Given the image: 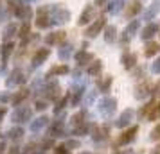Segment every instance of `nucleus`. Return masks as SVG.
Listing matches in <instances>:
<instances>
[{
	"label": "nucleus",
	"mask_w": 160,
	"mask_h": 154,
	"mask_svg": "<svg viewBox=\"0 0 160 154\" xmlns=\"http://www.w3.org/2000/svg\"><path fill=\"white\" fill-rule=\"evenodd\" d=\"M49 15H51V22L52 23H67L70 20V13L61 6H52L49 9Z\"/></svg>",
	"instance_id": "obj_1"
},
{
	"label": "nucleus",
	"mask_w": 160,
	"mask_h": 154,
	"mask_svg": "<svg viewBox=\"0 0 160 154\" xmlns=\"http://www.w3.org/2000/svg\"><path fill=\"white\" fill-rule=\"evenodd\" d=\"M115 108H117V99H113V97H106L99 102V111L104 117H110L115 111Z\"/></svg>",
	"instance_id": "obj_2"
},
{
	"label": "nucleus",
	"mask_w": 160,
	"mask_h": 154,
	"mask_svg": "<svg viewBox=\"0 0 160 154\" xmlns=\"http://www.w3.org/2000/svg\"><path fill=\"white\" fill-rule=\"evenodd\" d=\"M31 118H32V110H31V108H27V106H22V108H18V110L13 113V120H15L16 124L29 122Z\"/></svg>",
	"instance_id": "obj_3"
},
{
	"label": "nucleus",
	"mask_w": 160,
	"mask_h": 154,
	"mask_svg": "<svg viewBox=\"0 0 160 154\" xmlns=\"http://www.w3.org/2000/svg\"><path fill=\"white\" fill-rule=\"evenodd\" d=\"M49 25H52L49 9L47 7H40L38 9V16H36V27L38 29H47Z\"/></svg>",
	"instance_id": "obj_4"
},
{
	"label": "nucleus",
	"mask_w": 160,
	"mask_h": 154,
	"mask_svg": "<svg viewBox=\"0 0 160 154\" xmlns=\"http://www.w3.org/2000/svg\"><path fill=\"white\" fill-rule=\"evenodd\" d=\"M104 23H106V20H104L102 16H101V18H97V20H95V22H94V23H92V25H90V27L87 29L85 36H87V38H95V36H97V34H99V32L102 30Z\"/></svg>",
	"instance_id": "obj_5"
},
{
	"label": "nucleus",
	"mask_w": 160,
	"mask_h": 154,
	"mask_svg": "<svg viewBox=\"0 0 160 154\" xmlns=\"http://www.w3.org/2000/svg\"><path fill=\"white\" fill-rule=\"evenodd\" d=\"M49 56H51V50H49V49H38L36 52H34V56H32V61H31V63H32V68H38V66L42 65V63H45V59L49 58Z\"/></svg>",
	"instance_id": "obj_6"
},
{
	"label": "nucleus",
	"mask_w": 160,
	"mask_h": 154,
	"mask_svg": "<svg viewBox=\"0 0 160 154\" xmlns=\"http://www.w3.org/2000/svg\"><path fill=\"white\" fill-rule=\"evenodd\" d=\"M133 117H135L133 110H124L122 113H121V117L115 120V125L119 127V129H122V127H126V125H130V124H131Z\"/></svg>",
	"instance_id": "obj_7"
},
{
	"label": "nucleus",
	"mask_w": 160,
	"mask_h": 154,
	"mask_svg": "<svg viewBox=\"0 0 160 154\" xmlns=\"http://www.w3.org/2000/svg\"><path fill=\"white\" fill-rule=\"evenodd\" d=\"M137 131H138V127L137 125H133L131 129H128L126 133H122V134L119 136V140H117V145H128V143H131V142L135 140Z\"/></svg>",
	"instance_id": "obj_8"
},
{
	"label": "nucleus",
	"mask_w": 160,
	"mask_h": 154,
	"mask_svg": "<svg viewBox=\"0 0 160 154\" xmlns=\"http://www.w3.org/2000/svg\"><path fill=\"white\" fill-rule=\"evenodd\" d=\"M23 82H25V75L22 70H13L8 79V86H20Z\"/></svg>",
	"instance_id": "obj_9"
},
{
	"label": "nucleus",
	"mask_w": 160,
	"mask_h": 154,
	"mask_svg": "<svg viewBox=\"0 0 160 154\" xmlns=\"http://www.w3.org/2000/svg\"><path fill=\"white\" fill-rule=\"evenodd\" d=\"M59 91H61V88H59V84L56 81H51L45 86V95H47V99H51V100H56L58 99Z\"/></svg>",
	"instance_id": "obj_10"
},
{
	"label": "nucleus",
	"mask_w": 160,
	"mask_h": 154,
	"mask_svg": "<svg viewBox=\"0 0 160 154\" xmlns=\"http://www.w3.org/2000/svg\"><path fill=\"white\" fill-rule=\"evenodd\" d=\"M158 30H160V27L157 25V23H148V25L144 27V30H142V34H140V36H142V40H144V41H148V40H151L153 36H157V32H158Z\"/></svg>",
	"instance_id": "obj_11"
},
{
	"label": "nucleus",
	"mask_w": 160,
	"mask_h": 154,
	"mask_svg": "<svg viewBox=\"0 0 160 154\" xmlns=\"http://www.w3.org/2000/svg\"><path fill=\"white\" fill-rule=\"evenodd\" d=\"M94 13H95L94 6H87V7L83 9V13H81V16H79V20H78V23H79V25H87V23L92 20Z\"/></svg>",
	"instance_id": "obj_12"
},
{
	"label": "nucleus",
	"mask_w": 160,
	"mask_h": 154,
	"mask_svg": "<svg viewBox=\"0 0 160 154\" xmlns=\"http://www.w3.org/2000/svg\"><path fill=\"white\" fill-rule=\"evenodd\" d=\"M49 134H51V138H56V136H63V134H65L63 120H56V122L51 125V129H49Z\"/></svg>",
	"instance_id": "obj_13"
},
{
	"label": "nucleus",
	"mask_w": 160,
	"mask_h": 154,
	"mask_svg": "<svg viewBox=\"0 0 160 154\" xmlns=\"http://www.w3.org/2000/svg\"><path fill=\"white\" fill-rule=\"evenodd\" d=\"M158 11H160V0H153V4H151L148 9H146L144 20H153L155 16L158 15Z\"/></svg>",
	"instance_id": "obj_14"
},
{
	"label": "nucleus",
	"mask_w": 160,
	"mask_h": 154,
	"mask_svg": "<svg viewBox=\"0 0 160 154\" xmlns=\"http://www.w3.org/2000/svg\"><path fill=\"white\" fill-rule=\"evenodd\" d=\"M61 40H65V32L63 30H58V32H51L45 36V43L47 45H58Z\"/></svg>",
	"instance_id": "obj_15"
},
{
	"label": "nucleus",
	"mask_w": 160,
	"mask_h": 154,
	"mask_svg": "<svg viewBox=\"0 0 160 154\" xmlns=\"http://www.w3.org/2000/svg\"><path fill=\"white\" fill-rule=\"evenodd\" d=\"M47 124H49V118L47 117H40V118H36V120L31 122V131L32 133H40L42 129L47 127Z\"/></svg>",
	"instance_id": "obj_16"
},
{
	"label": "nucleus",
	"mask_w": 160,
	"mask_h": 154,
	"mask_svg": "<svg viewBox=\"0 0 160 154\" xmlns=\"http://www.w3.org/2000/svg\"><path fill=\"white\" fill-rule=\"evenodd\" d=\"M15 49V43H11V41H6V43L0 47V58H2V63H6L11 56V52Z\"/></svg>",
	"instance_id": "obj_17"
},
{
	"label": "nucleus",
	"mask_w": 160,
	"mask_h": 154,
	"mask_svg": "<svg viewBox=\"0 0 160 154\" xmlns=\"http://www.w3.org/2000/svg\"><path fill=\"white\" fill-rule=\"evenodd\" d=\"M94 129V124H87V122H83V124L76 125L72 127V134H78V136H83V134H88V133Z\"/></svg>",
	"instance_id": "obj_18"
},
{
	"label": "nucleus",
	"mask_w": 160,
	"mask_h": 154,
	"mask_svg": "<svg viewBox=\"0 0 160 154\" xmlns=\"http://www.w3.org/2000/svg\"><path fill=\"white\" fill-rule=\"evenodd\" d=\"M83 91H85L83 86H72V95H70V104L72 106H78L79 104L81 97H83Z\"/></svg>",
	"instance_id": "obj_19"
},
{
	"label": "nucleus",
	"mask_w": 160,
	"mask_h": 154,
	"mask_svg": "<svg viewBox=\"0 0 160 154\" xmlns=\"http://www.w3.org/2000/svg\"><path fill=\"white\" fill-rule=\"evenodd\" d=\"M149 90H151V88H149V84H148V82L138 84L137 88H135V99H138V100H140V99H146V97L151 93Z\"/></svg>",
	"instance_id": "obj_20"
},
{
	"label": "nucleus",
	"mask_w": 160,
	"mask_h": 154,
	"mask_svg": "<svg viewBox=\"0 0 160 154\" xmlns=\"http://www.w3.org/2000/svg\"><path fill=\"white\" fill-rule=\"evenodd\" d=\"M90 61H92V54L87 50H79L76 54V63L78 65H90Z\"/></svg>",
	"instance_id": "obj_21"
},
{
	"label": "nucleus",
	"mask_w": 160,
	"mask_h": 154,
	"mask_svg": "<svg viewBox=\"0 0 160 154\" xmlns=\"http://www.w3.org/2000/svg\"><path fill=\"white\" fill-rule=\"evenodd\" d=\"M15 34H18V27H16V23H9L8 27L4 29V32H2V40H4V41H9Z\"/></svg>",
	"instance_id": "obj_22"
},
{
	"label": "nucleus",
	"mask_w": 160,
	"mask_h": 154,
	"mask_svg": "<svg viewBox=\"0 0 160 154\" xmlns=\"http://www.w3.org/2000/svg\"><path fill=\"white\" fill-rule=\"evenodd\" d=\"M135 63H137V56L135 54H130V52H126L122 56V65L126 70H131L133 66H135Z\"/></svg>",
	"instance_id": "obj_23"
},
{
	"label": "nucleus",
	"mask_w": 160,
	"mask_h": 154,
	"mask_svg": "<svg viewBox=\"0 0 160 154\" xmlns=\"http://www.w3.org/2000/svg\"><path fill=\"white\" fill-rule=\"evenodd\" d=\"M70 54H72V43H65V45H61V47H59L58 56H59L61 61H67V59L70 58Z\"/></svg>",
	"instance_id": "obj_24"
},
{
	"label": "nucleus",
	"mask_w": 160,
	"mask_h": 154,
	"mask_svg": "<svg viewBox=\"0 0 160 154\" xmlns=\"http://www.w3.org/2000/svg\"><path fill=\"white\" fill-rule=\"evenodd\" d=\"M160 52V45L155 43V41H149V43H146V49H144V56L146 58H151L155 54H158Z\"/></svg>",
	"instance_id": "obj_25"
},
{
	"label": "nucleus",
	"mask_w": 160,
	"mask_h": 154,
	"mask_svg": "<svg viewBox=\"0 0 160 154\" xmlns=\"http://www.w3.org/2000/svg\"><path fill=\"white\" fill-rule=\"evenodd\" d=\"M117 40V29L113 25H108L106 29H104V41L106 43H113Z\"/></svg>",
	"instance_id": "obj_26"
},
{
	"label": "nucleus",
	"mask_w": 160,
	"mask_h": 154,
	"mask_svg": "<svg viewBox=\"0 0 160 154\" xmlns=\"http://www.w3.org/2000/svg\"><path fill=\"white\" fill-rule=\"evenodd\" d=\"M124 7V0H112V4L108 6V13L110 15H117L121 13Z\"/></svg>",
	"instance_id": "obj_27"
},
{
	"label": "nucleus",
	"mask_w": 160,
	"mask_h": 154,
	"mask_svg": "<svg viewBox=\"0 0 160 154\" xmlns=\"http://www.w3.org/2000/svg\"><path fill=\"white\" fill-rule=\"evenodd\" d=\"M16 16H18L20 20H23V22H29L31 18H32V9H31V6H23Z\"/></svg>",
	"instance_id": "obj_28"
},
{
	"label": "nucleus",
	"mask_w": 160,
	"mask_h": 154,
	"mask_svg": "<svg viewBox=\"0 0 160 154\" xmlns=\"http://www.w3.org/2000/svg\"><path fill=\"white\" fill-rule=\"evenodd\" d=\"M101 68H102V63H101V61H92V63L88 65L87 72H88V75H99Z\"/></svg>",
	"instance_id": "obj_29"
},
{
	"label": "nucleus",
	"mask_w": 160,
	"mask_h": 154,
	"mask_svg": "<svg viewBox=\"0 0 160 154\" xmlns=\"http://www.w3.org/2000/svg\"><path fill=\"white\" fill-rule=\"evenodd\" d=\"M97 86H99V90H101L102 93H106V91H110V86H112V77H110V75H106V77H102V79H99V82H97Z\"/></svg>",
	"instance_id": "obj_30"
},
{
	"label": "nucleus",
	"mask_w": 160,
	"mask_h": 154,
	"mask_svg": "<svg viewBox=\"0 0 160 154\" xmlns=\"http://www.w3.org/2000/svg\"><path fill=\"white\" fill-rule=\"evenodd\" d=\"M68 72H70V70H68L67 65L54 66V68H51V72H49V77H54V75H65V73H68Z\"/></svg>",
	"instance_id": "obj_31"
},
{
	"label": "nucleus",
	"mask_w": 160,
	"mask_h": 154,
	"mask_svg": "<svg viewBox=\"0 0 160 154\" xmlns=\"http://www.w3.org/2000/svg\"><path fill=\"white\" fill-rule=\"evenodd\" d=\"M148 120H151V122L160 120V100H158V102H155L153 110L149 111V115H148Z\"/></svg>",
	"instance_id": "obj_32"
},
{
	"label": "nucleus",
	"mask_w": 160,
	"mask_h": 154,
	"mask_svg": "<svg viewBox=\"0 0 160 154\" xmlns=\"http://www.w3.org/2000/svg\"><path fill=\"white\" fill-rule=\"evenodd\" d=\"M8 136L11 140L18 142V140H22V136H23V129H22V127H13V129H9Z\"/></svg>",
	"instance_id": "obj_33"
},
{
	"label": "nucleus",
	"mask_w": 160,
	"mask_h": 154,
	"mask_svg": "<svg viewBox=\"0 0 160 154\" xmlns=\"http://www.w3.org/2000/svg\"><path fill=\"white\" fill-rule=\"evenodd\" d=\"M29 34H31V25H29V22H25V23L22 25V27L18 29V36L22 38L23 41H25V40L29 38Z\"/></svg>",
	"instance_id": "obj_34"
},
{
	"label": "nucleus",
	"mask_w": 160,
	"mask_h": 154,
	"mask_svg": "<svg viewBox=\"0 0 160 154\" xmlns=\"http://www.w3.org/2000/svg\"><path fill=\"white\" fill-rule=\"evenodd\" d=\"M153 106H155V100H151V102H148L146 106H142V108H140V111H138V117L146 118L148 115H149V111L153 110Z\"/></svg>",
	"instance_id": "obj_35"
},
{
	"label": "nucleus",
	"mask_w": 160,
	"mask_h": 154,
	"mask_svg": "<svg viewBox=\"0 0 160 154\" xmlns=\"http://www.w3.org/2000/svg\"><path fill=\"white\" fill-rule=\"evenodd\" d=\"M27 95H29V90H20V91H18V93H16L15 97H13V99H11V100H13V102L15 104H20L23 100V99H27Z\"/></svg>",
	"instance_id": "obj_36"
},
{
	"label": "nucleus",
	"mask_w": 160,
	"mask_h": 154,
	"mask_svg": "<svg viewBox=\"0 0 160 154\" xmlns=\"http://www.w3.org/2000/svg\"><path fill=\"white\" fill-rule=\"evenodd\" d=\"M8 4H9V7H11V11H13L15 15H18L20 9L23 7V4L20 2V0H8Z\"/></svg>",
	"instance_id": "obj_37"
},
{
	"label": "nucleus",
	"mask_w": 160,
	"mask_h": 154,
	"mask_svg": "<svg viewBox=\"0 0 160 154\" xmlns=\"http://www.w3.org/2000/svg\"><path fill=\"white\" fill-rule=\"evenodd\" d=\"M108 136V127L104 125V127H97L94 133V140H101V138H106Z\"/></svg>",
	"instance_id": "obj_38"
},
{
	"label": "nucleus",
	"mask_w": 160,
	"mask_h": 154,
	"mask_svg": "<svg viewBox=\"0 0 160 154\" xmlns=\"http://www.w3.org/2000/svg\"><path fill=\"white\" fill-rule=\"evenodd\" d=\"M85 117H87V111H79L78 115H74V117H72V127L83 124V118H85Z\"/></svg>",
	"instance_id": "obj_39"
},
{
	"label": "nucleus",
	"mask_w": 160,
	"mask_h": 154,
	"mask_svg": "<svg viewBox=\"0 0 160 154\" xmlns=\"http://www.w3.org/2000/svg\"><path fill=\"white\" fill-rule=\"evenodd\" d=\"M137 29H138V22H137V20H133V22L126 27V30H124V32H126L128 36H133V34L137 32Z\"/></svg>",
	"instance_id": "obj_40"
},
{
	"label": "nucleus",
	"mask_w": 160,
	"mask_h": 154,
	"mask_svg": "<svg viewBox=\"0 0 160 154\" xmlns=\"http://www.w3.org/2000/svg\"><path fill=\"white\" fill-rule=\"evenodd\" d=\"M140 11V4H138V0L135 2V4H131V7L128 9V18H131V16H135Z\"/></svg>",
	"instance_id": "obj_41"
},
{
	"label": "nucleus",
	"mask_w": 160,
	"mask_h": 154,
	"mask_svg": "<svg viewBox=\"0 0 160 154\" xmlns=\"http://www.w3.org/2000/svg\"><path fill=\"white\" fill-rule=\"evenodd\" d=\"M65 104H67V97H63V99H59L58 104H56V108H54V113L56 115H59V111H63V108H65Z\"/></svg>",
	"instance_id": "obj_42"
},
{
	"label": "nucleus",
	"mask_w": 160,
	"mask_h": 154,
	"mask_svg": "<svg viewBox=\"0 0 160 154\" xmlns=\"http://www.w3.org/2000/svg\"><path fill=\"white\" fill-rule=\"evenodd\" d=\"M149 138H151V140H160V125H157V127L151 131Z\"/></svg>",
	"instance_id": "obj_43"
},
{
	"label": "nucleus",
	"mask_w": 160,
	"mask_h": 154,
	"mask_svg": "<svg viewBox=\"0 0 160 154\" xmlns=\"http://www.w3.org/2000/svg\"><path fill=\"white\" fill-rule=\"evenodd\" d=\"M9 100H11V95H9L8 91H2V93H0V102L6 104V102H9Z\"/></svg>",
	"instance_id": "obj_44"
},
{
	"label": "nucleus",
	"mask_w": 160,
	"mask_h": 154,
	"mask_svg": "<svg viewBox=\"0 0 160 154\" xmlns=\"http://www.w3.org/2000/svg\"><path fill=\"white\" fill-rule=\"evenodd\" d=\"M8 18H9V13L6 11V9H0V23L8 22Z\"/></svg>",
	"instance_id": "obj_45"
},
{
	"label": "nucleus",
	"mask_w": 160,
	"mask_h": 154,
	"mask_svg": "<svg viewBox=\"0 0 160 154\" xmlns=\"http://www.w3.org/2000/svg\"><path fill=\"white\" fill-rule=\"evenodd\" d=\"M45 108H47V100H42V99H40V100H36V110L38 111H43Z\"/></svg>",
	"instance_id": "obj_46"
},
{
	"label": "nucleus",
	"mask_w": 160,
	"mask_h": 154,
	"mask_svg": "<svg viewBox=\"0 0 160 154\" xmlns=\"http://www.w3.org/2000/svg\"><path fill=\"white\" fill-rule=\"evenodd\" d=\"M67 149H76V147H79V142L78 140H70V142H67Z\"/></svg>",
	"instance_id": "obj_47"
},
{
	"label": "nucleus",
	"mask_w": 160,
	"mask_h": 154,
	"mask_svg": "<svg viewBox=\"0 0 160 154\" xmlns=\"http://www.w3.org/2000/svg\"><path fill=\"white\" fill-rule=\"evenodd\" d=\"M151 70H153V72H155V73H160V58L157 59V61H155V63H153Z\"/></svg>",
	"instance_id": "obj_48"
},
{
	"label": "nucleus",
	"mask_w": 160,
	"mask_h": 154,
	"mask_svg": "<svg viewBox=\"0 0 160 154\" xmlns=\"http://www.w3.org/2000/svg\"><path fill=\"white\" fill-rule=\"evenodd\" d=\"M56 154H70V152H68V149L65 145H59V147H56Z\"/></svg>",
	"instance_id": "obj_49"
},
{
	"label": "nucleus",
	"mask_w": 160,
	"mask_h": 154,
	"mask_svg": "<svg viewBox=\"0 0 160 154\" xmlns=\"http://www.w3.org/2000/svg\"><path fill=\"white\" fill-rule=\"evenodd\" d=\"M51 145H52V140H45L43 143H42V145H40V147H42V149H40V151H42V152H43V151H47V149H49V147H51Z\"/></svg>",
	"instance_id": "obj_50"
},
{
	"label": "nucleus",
	"mask_w": 160,
	"mask_h": 154,
	"mask_svg": "<svg viewBox=\"0 0 160 154\" xmlns=\"http://www.w3.org/2000/svg\"><path fill=\"white\" fill-rule=\"evenodd\" d=\"M149 154H160V143H158L157 147H155V149H153V151H151Z\"/></svg>",
	"instance_id": "obj_51"
},
{
	"label": "nucleus",
	"mask_w": 160,
	"mask_h": 154,
	"mask_svg": "<svg viewBox=\"0 0 160 154\" xmlns=\"http://www.w3.org/2000/svg\"><path fill=\"white\" fill-rule=\"evenodd\" d=\"M108 0H95V6H104Z\"/></svg>",
	"instance_id": "obj_52"
},
{
	"label": "nucleus",
	"mask_w": 160,
	"mask_h": 154,
	"mask_svg": "<svg viewBox=\"0 0 160 154\" xmlns=\"http://www.w3.org/2000/svg\"><path fill=\"white\" fill-rule=\"evenodd\" d=\"M4 151H6V143L2 142V143H0V154H4Z\"/></svg>",
	"instance_id": "obj_53"
},
{
	"label": "nucleus",
	"mask_w": 160,
	"mask_h": 154,
	"mask_svg": "<svg viewBox=\"0 0 160 154\" xmlns=\"http://www.w3.org/2000/svg\"><path fill=\"white\" fill-rule=\"evenodd\" d=\"M4 115H6V108H0V118L4 117Z\"/></svg>",
	"instance_id": "obj_54"
},
{
	"label": "nucleus",
	"mask_w": 160,
	"mask_h": 154,
	"mask_svg": "<svg viewBox=\"0 0 160 154\" xmlns=\"http://www.w3.org/2000/svg\"><path fill=\"white\" fill-rule=\"evenodd\" d=\"M23 2H34V0H23Z\"/></svg>",
	"instance_id": "obj_55"
},
{
	"label": "nucleus",
	"mask_w": 160,
	"mask_h": 154,
	"mask_svg": "<svg viewBox=\"0 0 160 154\" xmlns=\"http://www.w3.org/2000/svg\"><path fill=\"white\" fill-rule=\"evenodd\" d=\"M158 90H160V82H158Z\"/></svg>",
	"instance_id": "obj_56"
},
{
	"label": "nucleus",
	"mask_w": 160,
	"mask_h": 154,
	"mask_svg": "<svg viewBox=\"0 0 160 154\" xmlns=\"http://www.w3.org/2000/svg\"><path fill=\"white\" fill-rule=\"evenodd\" d=\"M81 154H88V152H81Z\"/></svg>",
	"instance_id": "obj_57"
}]
</instances>
